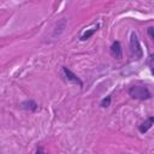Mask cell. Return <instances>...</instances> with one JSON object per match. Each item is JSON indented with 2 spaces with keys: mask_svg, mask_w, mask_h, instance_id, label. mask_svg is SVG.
Masks as SVG:
<instances>
[{
  "mask_svg": "<svg viewBox=\"0 0 154 154\" xmlns=\"http://www.w3.org/2000/svg\"><path fill=\"white\" fill-rule=\"evenodd\" d=\"M128 94L129 96H131L132 99L135 100H141V101H144V100H149L152 97V93L150 90L148 89L147 85H143V84H134L129 88L128 90Z\"/></svg>",
  "mask_w": 154,
  "mask_h": 154,
  "instance_id": "obj_1",
  "label": "cell"
},
{
  "mask_svg": "<svg viewBox=\"0 0 154 154\" xmlns=\"http://www.w3.org/2000/svg\"><path fill=\"white\" fill-rule=\"evenodd\" d=\"M129 48H130V54L134 59L140 60L141 58H143V49L142 46L140 43V40L136 35L135 31L131 32L130 35V42H129Z\"/></svg>",
  "mask_w": 154,
  "mask_h": 154,
  "instance_id": "obj_2",
  "label": "cell"
},
{
  "mask_svg": "<svg viewBox=\"0 0 154 154\" xmlns=\"http://www.w3.org/2000/svg\"><path fill=\"white\" fill-rule=\"evenodd\" d=\"M61 76L64 77V79L65 81H67V82H70V83H73V84H76V85H78V87H83V81L75 73V72H72L69 67H66V66H61Z\"/></svg>",
  "mask_w": 154,
  "mask_h": 154,
  "instance_id": "obj_3",
  "label": "cell"
},
{
  "mask_svg": "<svg viewBox=\"0 0 154 154\" xmlns=\"http://www.w3.org/2000/svg\"><path fill=\"white\" fill-rule=\"evenodd\" d=\"M109 54L114 58V59H122L123 57V48L119 41H113L111 47H109Z\"/></svg>",
  "mask_w": 154,
  "mask_h": 154,
  "instance_id": "obj_4",
  "label": "cell"
},
{
  "mask_svg": "<svg viewBox=\"0 0 154 154\" xmlns=\"http://www.w3.org/2000/svg\"><path fill=\"white\" fill-rule=\"evenodd\" d=\"M20 109L23 111H26V112H36L38 109V105L35 100H25V101H22L18 106Z\"/></svg>",
  "mask_w": 154,
  "mask_h": 154,
  "instance_id": "obj_5",
  "label": "cell"
},
{
  "mask_svg": "<svg viewBox=\"0 0 154 154\" xmlns=\"http://www.w3.org/2000/svg\"><path fill=\"white\" fill-rule=\"evenodd\" d=\"M154 125V116H150L148 117L147 119H144V122H142L140 125H138V131L140 134L144 135L148 132V130Z\"/></svg>",
  "mask_w": 154,
  "mask_h": 154,
  "instance_id": "obj_6",
  "label": "cell"
},
{
  "mask_svg": "<svg viewBox=\"0 0 154 154\" xmlns=\"http://www.w3.org/2000/svg\"><path fill=\"white\" fill-rule=\"evenodd\" d=\"M99 29H100V24H99V23H97L96 25H94L93 28L87 29V30H85V31L79 36V41H87V40H89V38H90V37H91V36H93V35H94Z\"/></svg>",
  "mask_w": 154,
  "mask_h": 154,
  "instance_id": "obj_7",
  "label": "cell"
},
{
  "mask_svg": "<svg viewBox=\"0 0 154 154\" xmlns=\"http://www.w3.org/2000/svg\"><path fill=\"white\" fill-rule=\"evenodd\" d=\"M65 26H66V20L63 18L61 20H59V22L57 23V26L54 28V31H53V37H58V36H60V34L64 31Z\"/></svg>",
  "mask_w": 154,
  "mask_h": 154,
  "instance_id": "obj_8",
  "label": "cell"
},
{
  "mask_svg": "<svg viewBox=\"0 0 154 154\" xmlns=\"http://www.w3.org/2000/svg\"><path fill=\"white\" fill-rule=\"evenodd\" d=\"M111 101H112V96H111V95H107L106 97H103V99L101 100L100 106H101L102 108H107L108 106H111Z\"/></svg>",
  "mask_w": 154,
  "mask_h": 154,
  "instance_id": "obj_9",
  "label": "cell"
},
{
  "mask_svg": "<svg viewBox=\"0 0 154 154\" xmlns=\"http://www.w3.org/2000/svg\"><path fill=\"white\" fill-rule=\"evenodd\" d=\"M148 67H149L152 75L154 76V53L149 55V59H148Z\"/></svg>",
  "mask_w": 154,
  "mask_h": 154,
  "instance_id": "obj_10",
  "label": "cell"
},
{
  "mask_svg": "<svg viewBox=\"0 0 154 154\" xmlns=\"http://www.w3.org/2000/svg\"><path fill=\"white\" fill-rule=\"evenodd\" d=\"M147 34H148V36L152 38V41L154 42V26H149V28L147 29Z\"/></svg>",
  "mask_w": 154,
  "mask_h": 154,
  "instance_id": "obj_11",
  "label": "cell"
},
{
  "mask_svg": "<svg viewBox=\"0 0 154 154\" xmlns=\"http://www.w3.org/2000/svg\"><path fill=\"white\" fill-rule=\"evenodd\" d=\"M35 153H45V149L41 148V147H37V148L35 149Z\"/></svg>",
  "mask_w": 154,
  "mask_h": 154,
  "instance_id": "obj_12",
  "label": "cell"
}]
</instances>
